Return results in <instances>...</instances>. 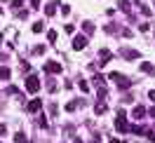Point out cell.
<instances>
[{"instance_id": "8", "label": "cell", "mask_w": 155, "mask_h": 143, "mask_svg": "<svg viewBox=\"0 0 155 143\" xmlns=\"http://www.w3.org/2000/svg\"><path fill=\"white\" fill-rule=\"evenodd\" d=\"M141 70H143L146 75H155V66H153V63H148V61L141 63Z\"/></svg>"}, {"instance_id": "22", "label": "cell", "mask_w": 155, "mask_h": 143, "mask_svg": "<svg viewBox=\"0 0 155 143\" xmlns=\"http://www.w3.org/2000/svg\"><path fill=\"white\" fill-rule=\"evenodd\" d=\"M75 108H78V101H71V103L66 106V110H68V113H73V110H75Z\"/></svg>"}, {"instance_id": "4", "label": "cell", "mask_w": 155, "mask_h": 143, "mask_svg": "<svg viewBox=\"0 0 155 143\" xmlns=\"http://www.w3.org/2000/svg\"><path fill=\"white\" fill-rule=\"evenodd\" d=\"M45 70H47L49 75H59V73H61V63H57V61H47V63H45Z\"/></svg>"}, {"instance_id": "26", "label": "cell", "mask_w": 155, "mask_h": 143, "mask_svg": "<svg viewBox=\"0 0 155 143\" xmlns=\"http://www.w3.org/2000/svg\"><path fill=\"white\" fill-rule=\"evenodd\" d=\"M21 5H24V0H12V7H14V10H17V7H21Z\"/></svg>"}, {"instance_id": "9", "label": "cell", "mask_w": 155, "mask_h": 143, "mask_svg": "<svg viewBox=\"0 0 155 143\" xmlns=\"http://www.w3.org/2000/svg\"><path fill=\"white\" fill-rule=\"evenodd\" d=\"M10 77H12V70L7 66H2V68H0V80H5V82H7Z\"/></svg>"}, {"instance_id": "15", "label": "cell", "mask_w": 155, "mask_h": 143, "mask_svg": "<svg viewBox=\"0 0 155 143\" xmlns=\"http://www.w3.org/2000/svg\"><path fill=\"white\" fill-rule=\"evenodd\" d=\"M110 61V52L108 49H101V63H108Z\"/></svg>"}, {"instance_id": "5", "label": "cell", "mask_w": 155, "mask_h": 143, "mask_svg": "<svg viewBox=\"0 0 155 143\" xmlns=\"http://www.w3.org/2000/svg\"><path fill=\"white\" fill-rule=\"evenodd\" d=\"M85 45H87V38H85V35H75V38H73V49H78V52H80Z\"/></svg>"}, {"instance_id": "33", "label": "cell", "mask_w": 155, "mask_h": 143, "mask_svg": "<svg viewBox=\"0 0 155 143\" xmlns=\"http://www.w3.org/2000/svg\"><path fill=\"white\" fill-rule=\"evenodd\" d=\"M0 42H2V33H0Z\"/></svg>"}, {"instance_id": "1", "label": "cell", "mask_w": 155, "mask_h": 143, "mask_svg": "<svg viewBox=\"0 0 155 143\" xmlns=\"http://www.w3.org/2000/svg\"><path fill=\"white\" fill-rule=\"evenodd\" d=\"M115 129L117 132H129V124H127V113L122 108H117V117H115Z\"/></svg>"}, {"instance_id": "3", "label": "cell", "mask_w": 155, "mask_h": 143, "mask_svg": "<svg viewBox=\"0 0 155 143\" xmlns=\"http://www.w3.org/2000/svg\"><path fill=\"white\" fill-rule=\"evenodd\" d=\"M38 89H40V77L38 75H28V77H26V92L35 94Z\"/></svg>"}, {"instance_id": "30", "label": "cell", "mask_w": 155, "mask_h": 143, "mask_svg": "<svg viewBox=\"0 0 155 143\" xmlns=\"http://www.w3.org/2000/svg\"><path fill=\"white\" fill-rule=\"evenodd\" d=\"M148 115H150V117H155V108H150V110H148Z\"/></svg>"}, {"instance_id": "24", "label": "cell", "mask_w": 155, "mask_h": 143, "mask_svg": "<svg viewBox=\"0 0 155 143\" xmlns=\"http://www.w3.org/2000/svg\"><path fill=\"white\" fill-rule=\"evenodd\" d=\"M40 127H42V129H47V117H45V115H40Z\"/></svg>"}, {"instance_id": "16", "label": "cell", "mask_w": 155, "mask_h": 143, "mask_svg": "<svg viewBox=\"0 0 155 143\" xmlns=\"http://www.w3.org/2000/svg\"><path fill=\"white\" fill-rule=\"evenodd\" d=\"M78 85H80V92H89V85H87V80H78Z\"/></svg>"}, {"instance_id": "10", "label": "cell", "mask_w": 155, "mask_h": 143, "mask_svg": "<svg viewBox=\"0 0 155 143\" xmlns=\"http://www.w3.org/2000/svg\"><path fill=\"white\" fill-rule=\"evenodd\" d=\"M132 115H134V120H141V117H143V115H146V110H143V106H136L134 110H132Z\"/></svg>"}, {"instance_id": "21", "label": "cell", "mask_w": 155, "mask_h": 143, "mask_svg": "<svg viewBox=\"0 0 155 143\" xmlns=\"http://www.w3.org/2000/svg\"><path fill=\"white\" fill-rule=\"evenodd\" d=\"M40 31H42V21H35L33 24V33H40Z\"/></svg>"}, {"instance_id": "19", "label": "cell", "mask_w": 155, "mask_h": 143, "mask_svg": "<svg viewBox=\"0 0 155 143\" xmlns=\"http://www.w3.org/2000/svg\"><path fill=\"white\" fill-rule=\"evenodd\" d=\"M94 85H97V87H104V75H94Z\"/></svg>"}, {"instance_id": "6", "label": "cell", "mask_w": 155, "mask_h": 143, "mask_svg": "<svg viewBox=\"0 0 155 143\" xmlns=\"http://www.w3.org/2000/svg\"><path fill=\"white\" fill-rule=\"evenodd\" d=\"M122 57H125L127 61H134V59L141 57V52H136V49H122Z\"/></svg>"}, {"instance_id": "32", "label": "cell", "mask_w": 155, "mask_h": 143, "mask_svg": "<svg viewBox=\"0 0 155 143\" xmlns=\"http://www.w3.org/2000/svg\"><path fill=\"white\" fill-rule=\"evenodd\" d=\"M75 143H82V141H80V138H75Z\"/></svg>"}, {"instance_id": "13", "label": "cell", "mask_w": 155, "mask_h": 143, "mask_svg": "<svg viewBox=\"0 0 155 143\" xmlns=\"http://www.w3.org/2000/svg\"><path fill=\"white\" fill-rule=\"evenodd\" d=\"M54 10H57V5H54V2H49L47 7H45V14H47V17H54Z\"/></svg>"}, {"instance_id": "12", "label": "cell", "mask_w": 155, "mask_h": 143, "mask_svg": "<svg viewBox=\"0 0 155 143\" xmlns=\"http://www.w3.org/2000/svg\"><path fill=\"white\" fill-rule=\"evenodd\" d=\"M26 141H28V138H26V134H24V132L14 134V143H26Z\"/></svg>"}, {"instance_id": "17", "label": "cell", "mask_w": 155, "mask_h": 143, "mask_svg": "<svg viewBox=\"0 0 155 143\" xmlns=\"http://www.w3.org/2000/svg\"><path fill=\"white\" fill-rule=\"evenodd\" d=\"M57 38H59L57 31H47V40H49V42H57Z\"/></svg>"}, {"instance_id": "20", "label": "cell", "mask_w": 155, "mask_h": 143, "mask_svg": "<svg viewBox=\"0 0 155 143\" xmlns=\"http://www.w3.org/2000/svg\"><path fill=\"white\" fill-rule=\"evenodd\" d=\"M120 10H122V12H129V2H127V0H120Z\"/></svg>"}, {"instance_id": "27", "label": "cell", "mask_w": 155, "mask_h": 143, "mask_svg": "<svg viewBox=\"0 0 155 143\" xmlns=\"http://www.w3.org/2000/svg\"><path fill=\"white\" fill-rule=\"evenodd\" d=\"M5 134H7V127H5V124H0V136H5Z\"/></svg>"}, {"instance_id": "29", "label": "cell", "mask_w": 155, "mask_h": 143, "mask_svg": "<svg viewBox=\"0 0 155 143\" xmlns=\"http://www.w3.org/2000/svg\"><path fill=\"white\" fill-rule=\"evenodd\" d=\"M148 96H150V101H155V89H150V92H148Z\"/></svg>"}, {"instance_id": "18", "label": "cell", "mask_w": 155, "mask_h": 143, "mask_svg": "<svg viewBox=\"0 0 155 143\" xmlns=\"http://www.w3.org/2000/svg\"><path fill=\"white\" fill-rule=\"evenodd\" d=\"M115 31H117L115 24H108V26H106V33H110V35H115Z\"/></svg>"}, {"instance_id": "25", "label": "cell", "mask_w": 155, "mask_h": 143, "mask_svg": "<svg viewBox=\"0 0 155 143\" xmlns=\"http://www.w3.org/2000/svg\"><path fill=\"white\" fill-rule=\"evenodd\" d=\"M47 87H49V92H57V82H54V80H49Z\"/></svg>"}, {"instance_id": "28", "label": "cell", "mask_w": 155, "mask_h": 143, "mask_svg": "<svg viewBox=\"0 0 155 143\" xmlns=\"http://www.w3.org/2000/svg\"><path fill=\"white\" fill-rule=\"evenodd\" d=\"M40 2H42V0H31V5H33L35 10H38V7H40Z\"/></svg>"}, {"instance_id": "31", "label": "cell", "mask_w": 155, "mask_h": 143, "mask_svg": "<svg viewBox=\"0 0 155 143\" xmlns=\"http://www.w3.org/2000/svg\"><path fill=\"white\" fill-rule=\"evenodd\" d=\"M108 143H122V141H117V138H110V141H108Z\"/></svg>"}, {"instance_id": "11", "label": "cell", "mask_w": 155, "mask_h": 143, "mask_svg": "<svg viewBox=\"0 0 155 143\" xmlns=\"http://www.w3.org/2000/svg\"><path fill=\"white\" fill-rule=\"evenodd\" d=\"M106 108H108V106L104 103V101H97V106H94V113H97V115H104V113H106Z\"/></svg>"}, {"instance_id": "23", "label": "cell", "mask_w": 155, "mask_h": 143, "mask_svg": "<svg viewBox=\"0 0 155 143\" xmlns=\"http://www.w3.org/2000/svg\"><path fill=\"white\" fill-rule=\"evenodd\" d=\"M106 94H108L106 89H104V87H99V101H104V99H106Z\"/></svg>"}, {"instance_id": "2", "label": "cell", "mask_w": 155, "mask_h": 143, "mask_svg": "<svg viewBox=\"0 0 155 143\" xmlns=\"http://www.w3.org/2000/svg\"><path fill=\"white\" fill-rule=\"evenodd\" d=\"M108 77H110V80H113L120 89H129V87H132V80H129V77H125V75H120V73H110Z\"/></svg>"}, {"instance_id": "7", "label": "cell", "mask_w": 155, "mask_h": 143, "mask_svg": "<svg viewBox=\"0 0 155 143\" xmlns=\"http://www.w3.org/2000/svg\"><path fill=\"white\" fill-rule=\"evenodd\" d=\"M40 108H42V101H40V99H33V101L28 103V108H26V110H28V113H38Z\"/></svg>"}, {"instance_id": "14", "label": "cell", "mask_w": 155, "mask_h": 143, "mask_svg": "<svg viewBox=\"0 0 155 143\" xmlns=\"http://www.w3.org/2000/svg\"><path fill=\"white\" fill-rule=\"evenodd\" d=\"M82 31H87V33H94V24H92V21H82Z\"/></svg>"}]
</instances>
